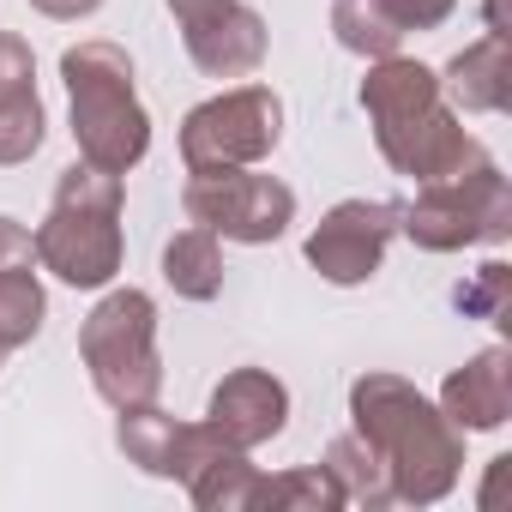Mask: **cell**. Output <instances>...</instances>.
<instances>
[{
	"label": "cell",
	"instance_id": "cell-1",
	"mask_svg": "<svg viewBox=\"0 0 512 512\" xmlns=\"http://www.w3.org/2000/svg\"><path fill=\"white\" fill-rule=\"evenodd\" d=\"M350 428L380 452L392 506H440L464 476V434L404 374L368 368L350 380Z\"/></svg>",
	"mask_w": 512,
	"mask_h": 512
},
{
	"label": "cell",
	"instance_id": "cell-2",
	"mask_svg": "<svg viewBox=\"0 0 512 512\" xmlns=\"http://www.w3.org/2000/svg\"><path fill=\"white\" fill-rule=\"evenodd\" d=\"M362 109L374 127L380 157L392 163V175L428 187V181H452L464 175L476 157H488V145L464 127V115L446 103L440 73L422 67L416 55H380L368 61L362 79Z\"/></svg>",
	"mask_w": 512,
	"mask_h": 512
},
{
	"label": "cell",
	"instance_id": "cell-3",
	"mask_svg": "<svg viewBox=\"0 0 512 512\" xmlns=\"http://www.w3.org/2000/svg\"><path fill=\"white\" fill-rule=\"evenodd\" d=\"M127 175H109L97 163H67L49 199V217L31 229L37 266L67 290H109L127 266V235H121Z\"/></svg>",
	"mask_w": 512,
	"mask_h": 512
},
{
	"label": "cell",
	"instance_id": "cell-4",
	"mask_svg": "<svg viewBox=\"0 0 512 512\" xmlns=\"http://www.w3.org/2000/svg\"><path fill=\"white\" fill-rule=\"evenodd\" d=\"M61 85H67L79 157L109 175L139 169L151 151V115L133 85V55L109 37H85L61 55Z\"/></svg>",
	"mask_w": 512,
	"mask_h": 512
},
{
	"label": "cell",
	"instance_id": "cell-5",
	"mask_svg": "<svg viewBox=\"0 0 512 512\" xmlns=\"http://www.w3.org/2000/svg\"><path fill=\"white\" fill-rule=\"evenodd\" d=\"M79 362L91 374V392L109 410L151 404L163 392V350H157V302L133 284H109L103 302L79 326Z\"/></svg>",
	"mask_w": 512,
	"mask_h": 512
},
{
	"label": "cell",
	"instance_id": "cell-6",
	"mask_svg": "<svg viewBox=\"0 0 512 512\" xmlns=\"http://www.w3.org/2000/svg\"><path fill=\"white\" fill-rule=\"evenodd\" d=\"M398 235H410L422 253H464V247H500L512 235V187L494 157H476L452 181L416 187L410 205H398Z\"/></svg>",
	"mask_w": 512,
	"mask_h": 512
},
{
	"label": "cell",
	"instance_id": "cell-7",
	"mask_svg": "<svg viewBox=\"0 0 512 512\" xmlns=\"http://www.w3.org/2000/svg\"><path fill=\"white\" fill-rule=\"evenodd\" d=\"M284 139V97L272 85H229L181 115V169L217 175V169H253Z\"/></svg>",
	"mask_w": 512,
	"mask_h": 512
},
{
	"label": "cell",
	"instance_id": "cell-8",
	"mask_svg": "<svg viewBox=\"0 0 512 512\" xmlns=\"http://www.w3.org/2000/svg\"><path fill=\"white\" fill-rule=\"evenodd\" d=\"M181 211L187 223H205L217 241H241V247H266L296 223V187L253 169H217V175H187L181 187Z\"/></svg>",
	"mask_w": 512,
	"mask_h": 512
},
{
	"label": "cell",
	"instance_id": "cell-9",
	"mask_svg": "<svg viewBox=\"0 0 512 512\" xmlns=\"http://www.w3.org/2000/svg\"><path fill=\"white\" fill-rule=\"evenodd\" d=\"M187 61L205 79H253L272 55V31L247 0H163Z\"/></svg>",
	"mask_w": 512,
	"mask_h": 512
},
{
	"label": "cell",
	"instance_id": "cell-10",
	"mask_svg": "<svg viewBox=\"0 0 512 512\" xmlns=\"http://www.w3.org/2000/svg\"><path fill=\"white\" fill-rule=\"evenodd\" d=\"M398 241V205L392 199H338L302 241L308 266L332 290H362L380 266L386 247Z\"/></svg>",
	"mask_w": 512,
	"mask_h": 512
},
{
	"label": "cell",
	"instance_id": "cell-11",
	"mask_svg": "<svg viewBox=\"0 0 512 512\" xmlns=\"http://www.w3.org/2000/svg\"><path fill=\"white\" fill-rule=\"evenodd\" d=\"M187 500L199 512H253L260 506V482L266 470L253 464L241 446H229L211 422H187V452H181V476Z\"/></svg>",
	"mask_w": 512,
	"mask_h": 512
},
{
	"label": "cell",
	"instance_id": "cell-12",
	"mask_svg": "<svg viewBox=\"0 0 512 512\" xmlns=\"http://www.w3.org/2000/svg\"><path fill=\"white\" fill-rule=\"evenodd\" d=\"M205 422L229 446L253 452V446H266L290 428V386L272 368H229L205 398Z\"/></svg>",
	"mask_w": 512,
	"mask_h": 512
},
{
	"label": "cell",
	"instance_id": "cell-13",
	"mask_svg": "<svg viewBox=\"0 0 512 512\" xmlns=\"http://www.w3.org/2000/svg\"><path fill=\"white\" fill-rule=\"evenodd\" d=\"M434 404L446 410V422L458 434H494V428H506L512 422V350L506 344L476 350L464 368H452L440 380Z\"/></svg>",
	"mask_w": 512,
	"mask_h": 512
},
{
	"label": "cell",
	"instance_id": "cell-14",
	"mask_svg": "<svg viewBox=\"0 0 512 512\" xmlns=\"http://www.w3.org/2000/svg\"><path fill=\"white\" fill-rule=\"evenodd\" d=\"M440 91L458 115H506L512 109V43L506 37H476L440 67Z\"/></svg>",
	"mask_w": 512,
	"mask_h": 512
},
{
	"label": "cell",
	"instance_id": "cell-15",
	"mask_svg": "<svg viewBox=\"0 0 512 512\" xmlns=\"http://www.w3.org/2000/svg\"><path fill=\"white\" fill-rule=\"evenodd\" d=\"M115 446L133 470L157 476V482H175L181 476V452H187V422L169 416L157 398L151 404H127L115 410Z\"/></svg>",
	"mask_w": 512,
	"mask_h": 512
},
{
	"label": "cell",
	"instance_id": "cell-16",
	"mask_svg": "<svg viewBox=\"0 0 512 512\" xmlns=\"http://www.w3.org/2000/svg\"><path fill=\"white\" fill-rule=\"evenodd\" d=\"M163 284L181 302H217L223 296V241L205 223H187L163 241Z\"/></svg>",
	"mask_w": 512,
	"mask_h": 512
},
{
	"label": "cell",
	"instance_id": "cell-17",
	"mask_svg": "<svg viewBox=\"0 0 512 512\" xmlns=\"http://www.w3.org/2000/svg\"><path fill=\"white\" fill-rule=\"evenodd\" d=\"M326 470H332V482L344 488V506H368V512H380V506H392V476H386V464H380V452L350 428V434H338V440H326V458H320Z\"/></svg>",
	"mask_w": 512,
	"mask_h": 512
},
{
	"label": "cell",
	"instance_id": "cell-18",
	"mask_svg": "<svg viewBox=\"0 0 512 512\" xmlns=\"http://www.w3.org/2000/svg\"><path fill=\"white\" fill-rule=\"evenodd\" d=\"M43 320H49V290H43L37 266L0 278V350H7V356L25 350L43 332Z\"/></svg>",
	"mask_w": 512,
	"mask_h": 512
},
{
	"label": "cell",
	"instance_id": "cell-19",
	"mask_svg": "<svg viewBox=\"0 0 512 512\" xmlns=\"http://www.w3.org/2000/svg\"><path fill=\"white\" fill-rule=\"evenodd\" d=\"M332 37L356 61H380V55H398L404 49L398 25L374 7V0H332Z\"/></svg>",
	"mask_w": 512,
	"mask_h": 512
},
{
	"label": "cell",
	"instance_id": "cell-20",
	"mask_svg": "<svg viewBox=\"0 0 512 512\" xmlns=\"http://www.w3.org/2000/svg\"><path fill=\"white\" fill-rule=\"evenodd\" d=\"M260 506H278V512H338L344 488L332 482L326 464H296V470H278V476L260 482Z\"/></svg>",
	"mask_w": 512,
	"mask_h": 512
},
{
	"label": "cell",
	"instance_id": "cell-21",
	"mask_svg": "<svg viewBox=\"0 0 512 512\" xmlns=\"http://www.w3.org/2000/svg\"><path fill=\"white\" fill-rule=\"evenodd\" d=\"M43 139H49V109H43L37 85L0 97V169L31 163V157L43 151Z\"/></svg>",
	"mask_w": 512,
	"mask_h": 512
},
{
	"label": "cell",
	"instance_id": "cell-22",
	"mask_svg": "<svg viewBox=\"0 0 512 512\" xmlns=\"http://www.w3.org/2000/svg\"><path fill=\"white\" fill-rule=\"evenodd\" d=\"M374 7L398 25V37H422V31H440L458 13V0H374Z\"/></svg>",
	"mask_w": 512,
	"mask_h": 512
},
{
	"label": "cell",
	"instance_id": "cell-23",
	"mask_svg": "<svg viewBox=\"0 0 512 512\" xmlns=\"http://www.w3.org/2000/svg\"><path fill=\"white\" fill-rule=\"evenodd\" d=\"M37 85V55L25 37L13 31H0V97H13V91H31Z\"/></svg>",
	"mask_w": 512,
	"mask_h": 512
},
{
	"label": "cell",
	"instance_id": "cell-24",
	"mask_svg": "<svg viewBox=\"0 0 512 512\" xmlns=\"http://www.w3.org/2000/svg\"><path fill=\"white\" fill-rule=\"evenodd\" d=\"M25 266H37V241H31V229H25L19 217L0 211V278H7V272H25Z\"/></svg>",
	"mask_w": 512,
	"mask_h": 512
},
{
	"label": "cell",
	"instance_id": "cell-25",
	"mask_svg": "<svg viewBox=\"0 0 512 512\" xmlns=\"http://www.w3.org/2000/svg\"><path fill=\"white\" fill-rule=\"evenodd\" d=\"M31 13H43V19H55V25H79V19L103 13V0H31Z\"/></svg>",
	"mask_w": 512,
	"mask_h": 512
},
{
	"label": "cell",
	"instance_id": "cell-26",
	"mask_svg": "<svg viewBox=\"0 0 512 512\" xmlns=\"http://www.w3.org/2000/svg\"><path fill=\"white\" fill-rule=\"evenodd\" d=\"M482 25H488V37H512V25H506V0H482Z\"/></svg>",
	"mask_w": 512,
	"mask_h": 512
},
{
	"label": "cell",
	"instance_id": "cell-27",
	"mask_svg": "<svg viewBox=\"0 0 512 512\" xmlns=\"http://www.w3.org/2000/svg\"><path fill=\"white\" fill-rule=\"evenodd\" d=\"M0 362H7V350H0Z\"/></svg>",
	"mask_w": 512,
	"mask_h": 512
}]
</instances>
